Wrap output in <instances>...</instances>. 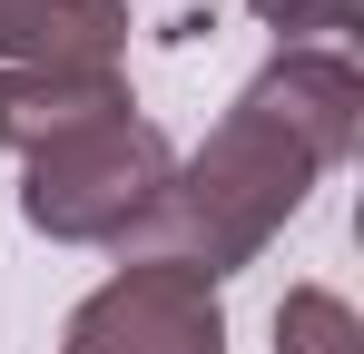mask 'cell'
Returning a JSON list of instances; mask_svg holds the SVG:
<instances>
[{
	"mask_svg": "<svg viewBox=\"0 0 364 354\" xmlns=\"http://www.w3.org/2000/svg\"><path fill=\"white\" fill-rule=\"evenodd\" d=\"M128 0H0V69H119Z\"/></svg>",
	"mask_w": 364,
	"mask_h": 354,
	"instance_id": "cell-4",
	"label": "cell"
},
{
	"mask_svg": "<svg viewBox=\"0 0 364 354\" xmlns=\"http://www.w3.org/2000/svg\"><path fill=\"white\" fill-rule=\"evenodd\" d=\"M109 109H128L119 69H0V128H10V148H40V138H60L79 118H109Z\"/></svg>",
	"mask_w": 364,
	"mask_h": 354,
	"instance_id": "cell-5",
	"label": "cell"
},
{
	"mask_svg": "<svg viewBox=\"0 0 364 354\" xmlns=\"http://www.w3.org/2000/svg\"><path fill=\"white\" fill-rule=\"evenodd\" d=\"M168 177H178V148L148 118L109 109L20 148V217L60 246H128V236H148Z\"/></svg>",
	"mask_w": 364,
	"mask_h": 354,
	"instance_id": "cell-2",
	"label": "cell"
},
{
	"mask_svg": "<svg viewBox=\"0 0 364 354\" xmlns=\"http://www.w3.org/2000/svg\"><path fill=\"white\" fill-rule=\"evenodd\" d=\"M256 20H276L286 50H335L355 30V0H256Z\"/></svg>",
	"mask_w": 364,
	"mask_h": 354,
	"instance_id": "cell-7",
	"label": "cell"
},
{
	"mask_svg": "<svg viewBox=\"0 0 364 354\" xmlns=\"http://www.w3.org/2000/svg\"><path fill=\"white\" fill-rule=\"evenodd\" d=\"M60 354H227V305L197 266L128 256L109 286L69 315Z\"/></svg>",
	"mask_w": 364,
	"mask_h": 354,
	"instance_id": "cell-3",
	"label": "cell"
},
{
	"mask_svg": "<svg viewBox=\"0 0 364 354\" xmlns=\"http://www.w3.org/2000/svg\"><path fill=\"white\" fill-rule=\"evenodd\" d=\"M0 158H10V128H0Z\"/></svg>",
	"mask_w": 364,
	"mask_h": 354,
	"instance_id": "cell-8",
	"label": "cell"
},
{
	"mask_svg": "<svg viewBox=\"0 0 364 354\" xmlns=\"http://www.w3.org/2000/svg\"><path fill=\"white\" fill-rule=\"evenodd\" d=\"M276 354H364V325L335 286H286L276 305Z\"/></svg>",
	"mask_w": 364,
	"mask_h": 354,
	"instance_id": "cell-6",
	"label": "cell"
},
{
	"mask_svg": "<svg viewBox=\"0 0 364 354\" xmlns=\"http://www.w3.org/2000/svg\"><path fill=\"white\" fill-rule=\"evenodd\" d=\"M364 79L345 50H276L237 89V109L207 128V148L168 177L148 246L168 266H197L207 286L266 256V236L305 207V187L355 158Z\"/></svg>",
	"mask_w": 364,
	"mask_h": 354,
	"instance_id": "cell-1",
	"label": "cell"
}]
</instances>
